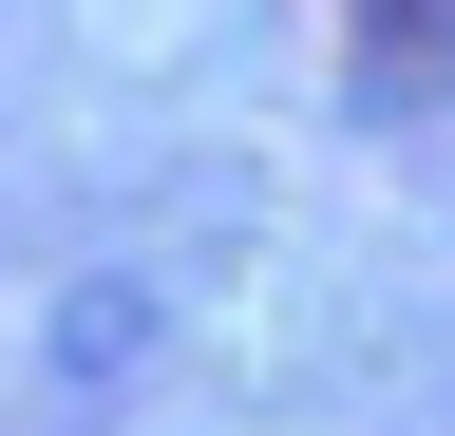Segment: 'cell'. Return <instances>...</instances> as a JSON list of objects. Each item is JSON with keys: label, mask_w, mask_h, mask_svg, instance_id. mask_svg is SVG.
I'll return each mask as SVG.
<instances>
[{"label": "cell", "mask_w": 455, "mask_h": 436, "mask_svg": "<svg viewBox=\"0 0 455 436\" xmlns=\"http://www.w3.org/2000/svg\"><path fill=\"white\" fill-rule=\"evenodd\" d=\"M361 20H398V0H361Z\"/></svg>", "instance_id": "6da1fadb"}]
</instances>
